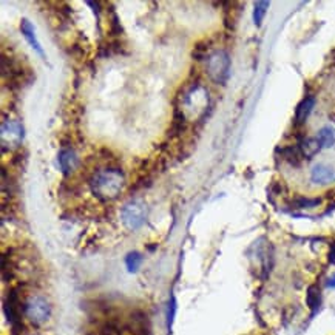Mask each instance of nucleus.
<instances>
[{
    "label": "nucleus",
    "mask_w": 335,
    "mask_h": 335,
    "mask_svg": "<svg viewBox=\"0 0 335 335\" xmlns=\"http://www.w3.org/2000/svg\"><path fill=\"white\" fill-rule=\"evenodd\" d=\"M125 178L119 169H101L93 173L90 179V187L93 195L101 201H111L118 198L124 189Z\"/></svg>",
    "instance_id": "nucleus-1"
},
{
    "label": "nucleus",
    "mask_w": 335,
    "mask_h": 335,
    "mask_svg": "<svg viewBox=\"0 0 335 335\" xmlns=\"http://www.w3.org/2000/svg\"><path fill=\"white\" fill-rule=\"evenodd\" d=\"M207 75L209 78L218 84V85H224L230 76V58L224 50H218L215 53H212L207 58V65H206Z\"/></svg>",
    "instance_id": "nucleus-2"
},
{
    "label": "nucleus",
    "mask_w": 335,
    "mask_h": 335,
    "mask_svg": "<svg viewBox=\"0 0 335 335\" xmlns=\"http://www.w3.org/2000/svg\"><path fill=\"white\" fill-rule=\"evenodd\" d=\"M147 215L148 209L145 202L142 199H132L124 206L121 212V219L128 230H138L145 222Z\"/></svg>",
    "instance_id": "nucleus-3"
},
{
    "label": "nucleus",
    "mask_w": 335,
    "mask_h": 335,
    "mask_svg": "<svg viewBox=\"0 0 335 335\" xmlns=\"http://www.w3.org/2000/svg\"><path fill=\"white\" fill-rule=\"evenodd\" d=\"M24 125L21 121L8 119L2 122L0 127V141H2V150L4 153L8 150L19 148L24 141Z\"/></svg>",
    "instance_id": "nucleus-4"
},
{
    "label": "nucleus",
    "mask_w": 335,
    "mask_h": 335,
    "mask_svg": "<svg viewBox=\"0 0 335 335\" xmlns=\"http://www.w3.org/2000/svg\"><path fill=\"white\" fill-rule=\"evenodd\" d=\"M24 313L27 315V318L33 323V324H44L45 321H48L50 315H51V306L50 303L39 295L30 296L25 304H24Z\"/></svg>",
    "instance_id": "nucleus-5"
},
{
    "label": "nucleus",
    "mask_w": 335,
    "mask_h": 335,
    "mask_svg": "<svg viewBox=\"0 0 335 335\" xmlns=\"http://www.w3.org/2000/svg\"><path fill=\"white\" fill-rule=\"evenodd\" d=\"M4 310H5L7 320L14 327H17L21 324V313H22V303H21L19 289H13L8 292L7 300L4 303Z\"/></svg>",
    "instance_id": "nucleus-6"
},
{
    "label": "nucleus",
    "mask_w": 335,
    "mask_h": 335,
    "mask_svg": "<svg viewBox=\"0 0 335 335\" xmlns=\"http://www.w3.org/2000/svg\"><path fill=\"white\" fill-rule=\"evenodd\" d=\"M58 162L64 175L73 173L79 165V156L73 148H62L58 155Z\"/></svg>",
    "instance_id": "nucleus-7"
},
{
    "label": "nucleus",
    "mask_w": 335,
    "mask_h": 335,
    "mask_svg": "<svg viewBox=\"0 0 335 335\" xmlns=\"http://www.w3.org/2000/svg\"><path fill=\"white\" fill-rule=\"evenodd\" d=\"M21 31H22L24 38L27 39V42L30 44V47H31L36 53H39L42 58H45L44 48L41 47V42H39V39H38V36H36L34 25H33L28 19H22V22H21Z\"/></svg>",
    "instance_id": "nucleus-8"
},
{
    "label": "nucleus",
    "mask_w": 335,
    "mask_h": 335,
    "mask_svg": "<svg viewBox=\"0 0 335 335\" xmlns=\"http://www.w3.org/2000/svg\"><path fill=\"white\" fill-rule=\"evenodd\" d=\"M310 179L313 184H318V185H324V184H329L335 179V170L329 165H324V164H318L312 169V173H310Z\"/></svg>",
    "instance_id": "nucleus-9"
},
{
    "label": "nucleus",
    "mask_w": 335,
    "mask_h": 335,
    "mask_svg": "<svg viewBox=\"0 0 335 335\" xmlns=\"http://www.w3.org/2000/svg\"><path fill=\"white\" fill-rule=\"evenodd\" d=\"M313 107H315V98L313 96H306L296 105V110H295V124L296 125H303L307 121V118L310 116Z\"/></svg>",
    "instance_id": "nucleus-10"
},
{
    "label": "nucleus",
    "mask_w": 335,
    "mask_h": 335,
    "mask_svg": "<svg viewBox=\"0 0 335 335\" xmlns=\"http://www.w3.org/2000/svg\"><path fill=\"white\" fill-rule=\"evenodd\" d=\"M300 152H301V156L303 158H313L320 150H321V144L318 142L317 138H304L300 141V145H298Z\"/></svg>",
    "instance_id": "nucleus-11"
},
{
    "label": "nucleus",
    "mask_w": 335,
    "mask_h": 335,
    "mask_svg": "<svg viewBox=\"0 0 335 335\" xmlns=\"http://www.w3.org/2000/svg\"><path fill=\"white\" fill-rule=\"evenodd\" d=\"M306 303L309 306V309L312 312H317L320 304H321V292H320V287L312 284L307 287V292H306Z\"/></svg>",
    "instance_id": "nucleus-12"
},
{
    "label": "nucleus",
    "mask_w": 335,
    "mask_h": 335,
    "mask_svg": "<svg viewBox=\"0 0 335 335\" xmlns=\"http://www.w3.org/2000/svg\"><path fill=\"white\" fill-rule=\"evenodd\" d=\"M315 138L321 144V148H330V147L335 145V130L330 128V127L320 128Z\"/></svg>",
    "instance_id": "nucleus-13"
},
{
    "label": "nucleus",
    "mask_w": 335,
    "mask_h": 335,
    "mask_svg": "<svg viewBox=\"0 0 335 335\" xmlns=\"http://www.w3.org/2000/svg\"><path fill=\"white\" fill-rule=\"evenodd\" d=\"M269 2L266 0H261V2H255L253 5V24L255 27H261L263 25V21H264V16L269 10Z\"/></svg>",
    "instance_id": "nucleus-14"
},
{
    "label": "nucleus",
    "mask_w": 335,
    "mask_h": 335,
    "mask_svg": "<svg viewBox=\"0 0 335 335\" xmlns=\"http://www.w3.org/2000/svg\"><path fill=\"white\" fill-rule=\"evenodd\" d=\"M142 264V255L139 252H130L125 258V266L128 269V272H138V269Z\"/></svg>",
    "instance_id": "nucleus-15"
},
{
    "label": "nucleus",
    "mask_w": 335,
    "mask_h": 335,
    "mask_svg": "<svg viewBox=\"0 0 335 335\" xmlns=\"http://www.w3.org/2000/svg\"><path fill=\"white\" fill-rule=\"evenodd\" d=\"M175 315H176V298L172 296L169 301V306H167V327H169V330H172Z\"/></svg>",
    "instance_id": "nucleus-16"
},
{
    "label": "nucleus",
    "mask_w": 335,
    "mask_h": 335,
    "mask_svg": "<svg viewBox=\"0 0 335 335\" xmlns=\"http://www.w3.org/2000/svg\"><path fill=\"white\" fill-rule=\"evenodd\" d=\"M318 204H320L318 198H313V199H310V198H296L295 199V206L300 207V209H312V207H315Z\"/></svg>",
    "instance_id": "nucleus-17"
},
{
    "label": "nucleus",
    "mask_w": 335,
    "mask_h": 335,
    "mask_svg": "<svg viewBox=\"0 0 335 335\" xmlns=\"http://www.w3.org/2000/svg\"><path fill=\"white\" fill-rule=\"evenodd\" d=\"M207 50H209V45H207V42H198L196 45H195V48H193V51H192V56L195 58V59H202L206 54H207Z\"/></svg>",
    "instance_id": "nucleus-18"
},
{
    "label": "nucleus",
    "mask_w": 335,
    "mask_h": 335,
    "mask_svg": "<svg viewBox=\"0 0 335 335\" xmlns=\"http://www.w3.org/2000/svg\"><path fill=\"white\" fill-rule=\"evenodd\" d=\"M329 263L335 264V243H332V246L329 249Z\"/></svg>",
    "instance_id": "nucleus-19"
},
{
    "label": "nucleus",
    "mask_w": 335,
    "mask_h": 335,
    "mask_svg": "<svg viewBox=\"0 0 335 335\" xmlns=\"http://www.w3.org/2000/svg\"><path fill=\"white\" fill-rule=\"evenodd\" d=\"M326 286H327L329 289H335V273H332V275L327 278V281H326Z\"/></svg>",
    "instance_id": "nucleus-20"
}]
</instances>
